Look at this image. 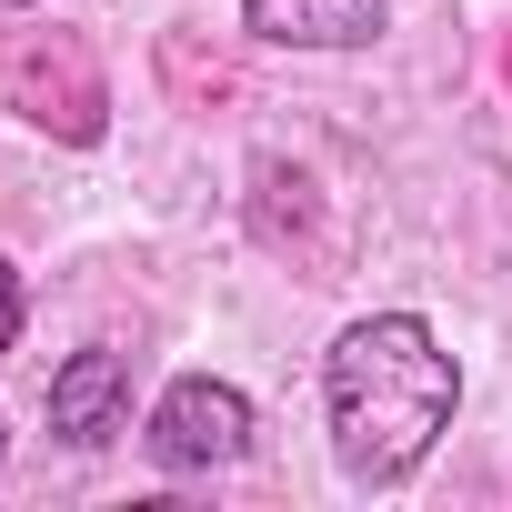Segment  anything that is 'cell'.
<instances>
[{
	"label": "cell",
	"instance_id": "cell-4",
	"mask_svg": "<svg viewBox=\"0 0 512 512\" xmlns=\"http://www.w3.org/2000/svg\"><path fill=\"white\" fill-rule=\"evenodd\" d=\"M241 21L282 51H362L382 31V0H241Z\"/></svg>",
	"mask_w": 512,
	"mask_h": 512
},
{
	"label": "cell",
	"instance_id": "cell-2",
	"mask_svg": "<svg viewBox=\"0 0 512 512\" xmlns=\"http://www.w3.org/2000/svg\"><path fill=\"white\" fill-rule=\"evenodd\" d=\"M141 442H151L161 472H221V462L251 452V402H241L231 382H211V372H181V382L161 392V412H151Z\"/></svg>",
	"mask_w": 512,
	"mask_h": 512
},
{
	"label": "cell",
	"instance_id": "cell-1",
	"mask_svg": "<svg viewBox=\"0 0 512 512\" xmlns=\"http://www.w3.org/2000/svg\"><path fill=\"white\" fill-rule=\"evenodd\" d=\"M322 402H332V452L362 492L382 482H412L422 452L452 432V402H462V372L452 352L412 322V312H372L332 342L322 362Z\"/></svg>",
	"mask_w": 512,
	"mask_h": 512
},
{
	"label": "cell",
	"instance_id": "cell-5",
	"mask_svg": "<svg viewBox=\"0 0 512 512\" xmlns=\"http://www.w3.org/2000/svg\"><path fill=\"white\" fill-rule=\"evenodd\" d=\"M11 332H21V272L0 262V352H11Z\"/></svg>",
	"mask_w": 512,
	"mask_h": 512
},
{
	"label": "cell",
	"instance_id": "cell-3",
	"mask_svg": "<svg viewBox=\"0 0 512 512\" xmlns=\"http://www.w3.org/2000/svg\"><path fill=\"white\" fill-rule=\"evenodd\" d=\"M121 412H131V362L121 352H71L61 372H51V432L61 442H111L121 432Z\"/></svg>",
	"mask_w": 512,
	"mask_h": 512
},
{
	"label": "cell",
	"instance_id": "cell-6",
	"mask_svg": "<svg viewBox=\"0 0 512 512\" xmlns=\"http://www.w3.org/2000/svg\"><path fill=\"white\" fill-rule=\"evenodd\" d=\"M0 11H21V0H0Z\"/></svg>",
	"mask_w": 512,
	"mask_h": 512
}]
</instances>
